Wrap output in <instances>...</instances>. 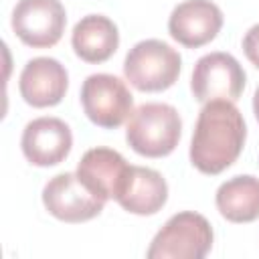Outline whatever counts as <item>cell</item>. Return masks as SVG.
Here are the masks:
<instances>
[{"instance_id":"obj_1","label":"cell","mask_w":259,"mask_h":259,"mask_svg":"<svg viewBox=\"0 0 259 259\" xmlns=\"http://www.w3.org/2000/svg\"><path fill=\"white\" fill-rule=\"evenodd\" d=\"M245 140L247 125L237 105L227 99L206 101L192 132L190 162L198 172L217 176L233 166L243 152Z\"/></svg>"},{"instance_id":"obj_2","label":"cell","mask_w":259,"mask_h":259,"mask_svg":"<svg viewBox=\"0 0 259 259\" xmlns=\"http://www.w3.org/2000/svg\"><path fill=\"white\" fill-rule=\"evenodd\" d=\"M182 136V119L170 103H142L125 127L127 146L146 158H164L174 152Z\"/></svg>"},{"instance_id":"obj_3","label":"cell","mask_w":259,"mask_h":259,"mask_svg":"<svg viewBox=\"0 0 259 259\" xmlns=\"http://www.w3.org/2000/svg\"><path fill=\"white\" fill-rule=\"evenodd\" d=\"M182 69V57L160 38L136 42L123 61V75L138 91L158 93L170 89Z\"/></svg>"},{"instance_id":"obj_4","label":"cell","mask_w":259,"mask_h":259,"mask_svg":"<svg viewBox=\"0 0 259 259\" xmlns=\"http://www.w3.org/2000/svg\"><path fill=\"white\" fill-rule=\"evenodd\" d=\"M210 223L194 210L172 214L154 235L146 257L148 259H202L212 247Z\"/></svg>"},{"instance_id":"obj_5","label":"cell","mask_w":259,"mask_h":259,"mask_svg":"<svg viewBox=\"0 0 259 259\" xmlns=\"http://www.w3.org/2000/svg\"><path fill=\"white\" fill-rule=\"evenodd\" d=\"M81 107L91 123L115 130L134 113V95L125 81L109 73H93L81 85Z\"/></svg>"},{"instance_id":"obj_6","label":"cell","mask_w":259,"mask_h":259,"mask_svg":"<svg viewBox=\"0 0 259 259\" xmlns=\"http://www.w3.org/2000/svg\"><path fill=\"white\" fill-rule=\"evenodd\" d=\"M247 75L241 63L223 51L202 55L192 69L190 91L196 101L206 103L212 99L237 101L245 89Z\"/></svg>"},{"instance_id":"obj_7","label":"cell","mask_w":259,"mask_h":259,"mask_svg":"<svg viewBox=\"0 0 259 259\" xmlns=\"http://www.w3.org/2000/svg\"><path fill=\"white\" fill-rule=\"evenodd\" d=\"M10 24L26 47L49 49L61 40L67 26V12L61 0H18Z\"/></svg>"},{"instance_id":"obj_8","label":"cell","mask_w":259,"mask_h":259,"mask_svg":"<svg viewBox=\"0 0 259 259\" xmlns=\"http://www.w3.org/2000/svg\"><path fill=\"white\" fill-rule=\"evenodd\" d=\"M42 204L55 219L63 223H85L95 219L105 200L95 196L77 176V172H61L42 188Z\"/></svg>"},{"instance_id":"obj_9","label":"cell","mask_w":259,"mask_h":259,"mask_svg":"<svg viewBox=\"0 0 259 259\" xmlns=\"http://www.w3.org/2000/svg\"><path fill=\"white\" fill-rule=\"evenodd\" d=\"M20 148L32 166H57L69 156L73 148V134L59 117H36L24 125Z\"/></svg>"},{"instance_id":"obj_10","label":"cell","mask_w":259,"mask_h":259,"mask_svg":"<svg viewBox=\"0 0 259 259\" xmlns=\"http://www.w3.org/2000/svg\"><path fill=\"white\" fill-rule=\"evenodd\" d=\"M223 28V12L212 0H184L168 18L170 36L188 49L210 42Z\"/></svg>"},{"instance_id":"obj_11","label":"cell","mask_w":259,"mask_h":259,"mask_svg":"<svg viewBox=\"0 0 259 259\" xmlns=\"http://www.w3.org/2000/svg\"><path fill=\"white\" fill-rule=\"evenodd\" d=\"M69 89V73L53 57L30 59L18 77L20 97L32 107H53L61 103Z\"/></svg>"},{"instance_id":"obj_12","label":"cell","mask_w":259,"mask_h":259,"mask_svg":"<svg viewBox=\"0 0 259 259\" xmlns=\"http://www.w3.org/2000/svg\"><path fill=\"white\" fill-rule=\"evenodd\" d=\"M113 200H117V204L132 214L150 217L166 204L168 184L158 170L130 164Z\"/></svg>"},{"instance_id":"obj_13","label":"cell","mask_w":259,"mask_h":259,"mask_svg":"<svg viewBox=\"0 0 259 259\" xmlns=\"http://www.w3.org/2000/svg\"><path fill=\"white\" fill-rule=\"evenodd\" d=\"M127 166L130 164L119 152L111 148H91L81 156L75 172L95 196L107 202L115 198Z\"/></svg>"},{"instance_id":"obj_14","label":"cell","mask_w":259,"mask_h":259,"mask_svg":"<svg viewBox=\"0 0 259 259\" xmlns=\"http://www.w3.org/2000/svg\"><path fill=\"white\" fill-rule=\"evenodd\" d=\"M75 55L85 63H103L119 47V32L111 18L103 14L83 16L71 32Z\"/></svg>"},{"instance_id":"obj_15","label":"cell","mask_w":259,"mask_h":259,"mask_svg":"<svg viewBox=\"0 0 259 259\" xmlns=\"http://www.w3.org/2000/svg\"><path fill=\"white\" fill-rule=\"evenodd\" d=\"M214 204L229 223H253L259 219V178L239 174L225 180L214 194Z\"/></svg>"},{"instance_id":"obj_16","label":"cell","mask_w":259,"mask_h":259,"mask_svg":"<svg viewBox=\"0 0 259 259\" xmlns=\"http://www.w3.org/2000/svg\"><path fill=\"white\" fill-rule=\"evenodd\" d=\"M243 53L249 59V63L255 69H259V22L253 24L245 32V36H243Z\"/></svg>"},{"instance_id":"obj_17","label":"cell","mask_w":259,"mask_h":259,"mask_svg":"<svg viewBox=\"0 0 259 259\" xmlns=\"http://www.w3.org/2000/svg\"><path fill=\"white\" fill-rule=\"evenodd\" d=\"M253 113H255V119L259 123V85L255 89V95H253Z\"/></svg>"}]
</instances>
